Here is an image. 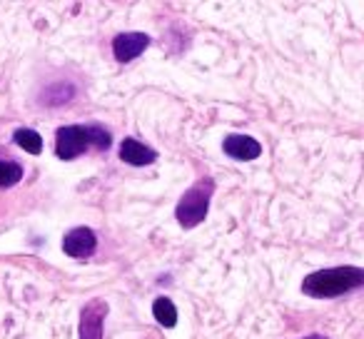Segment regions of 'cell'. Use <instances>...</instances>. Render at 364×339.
<instances>
[{"instance_id":"obj_9","label":"cell","mask_w":364,"mask_h":339,"mask_svg":"<svg viewBox=\"0 0 364 339\" xmlns=\"http://www.w3.org/2000/svg\"><path fill=\"white\" fill-rule=\"evenodd\" d=\"M75 97V85L73 82H53L50 87H46L41 95L43 105H50V107H60L65 102H70Z\"/></svg>"},{"instance_id":"obj_6","label":"cell","mask_w":364,"mask_h":339,"mask_svg":"<svg viewBox=\"0 0 364 339\" xmlns=\"http://www.w3.org/2000/svg\"><path fill=\"white\" fill-rule=\"evenodd\" d=\"M97 247V237L90 227H75L63 237V252L73 259L90 257Z\"/></svg>"},{"instance_id":"obj_1","label":"cell","mask_w":364,"mask_h":339,"mask_svg":"<svg viewBox=\"0 0 364 339\" xmlns=\"http://www.w3.org/2000/svg\"><path fill=\"white\" fill-rule=\"evenodd\" d=\"M364 284V269L352 267V264H342V267H329L309 272L302 279V292L314 299H332L349 294Z\"/></svg>"},{"instance_id":"obj_3","label":"cell","mask_w":364,"mask_h":339,"mask_svg":"<svg viewBox=\"0 0 364 339\" xmlns=\"http://www.w3.org/2000/svg\"><path fill=\"white\" fill-rule=\"evenodd\" d=\"M213 193H215V180L200 178L188 193L182 195L180 203H177V208H175L177 225H180L182 230H193L205 222V217H208V212H210Z\"/></svg>"},{"instance_id":"obj_13","label":"cell","mask_w":364,"mask_h":339,"mask_svg":"<svg viewBox=\"0 0 364 339\" xmlns=\"http://www.w3.org/2000/svg\"><path fill=\"white\" fill-rule=\"evenodd\" d=\"M302 339H329V337H324V334H309V337H302Z\"/></svg>"},{"instance_id":"obj_12","label":"cell","mask_w":364,"mask_h":339,"mask_svg":"<svg viewBox=\"0 0 364 339\" xmlns=\"http://www.w3.org/2000/svg\"><path fill=\"white\" fill-rule=\"evenodd\" d=\"M23 180V167L13 160H0V188H13Z\"/></svg>"},{"instance_id":"obj_7","label":"cell","mask_w":364,"mask_h":339,"mask_svg":"<svg viewBox=\"0 0 364 339\" xmlns=\"http://www.w3.org/2000/svg\"><path fill=\"white\" fill-rule=\"evenodd\" d=\"M223 150L228 157H232V160H240V162H250V160H257L259 155H262V145H259L255 137L250 135H228L223 142Z\"/></svg>"},{"instance_id":"obj_5","label":"cell","mask_w":364,"mask_h":339,"mask_svg":"<svg viewBox=\"0 0 364 339\" xmlns=\"http://www.w3.org/2000/svg\"><path fill=\"white\" fill-rule=\"evenodd\" d=\"M147 45H150V36L140 31L120 33L112 38V53H115L117 63H132L147 50Z\"/></svg>"},{"instance_id":"obj_11","label":"cell","mask_w":364,"mask_h":339,"mask_svg":"<svg viewBox=\"0 0 364 339\" xmlns=\"http://www.w3.org/2000/svg\"><path fill=\"white\" fill-rule=\"evenodd\" d=\"M13 142H16L18 147H23L26 152H31V155H41L43 152L41 132L31 130V127H18V130L13 132Z\"/></svg>"},{"instance_id":"obj_10","label":"cell","mask_w":364,"mask_h":339,"mask_svg":"<svg viewBox=\"0 0 364 339\" xmlns=\"http://www.w3.org/2000/svg\"><path fill=\"white\" fill-rule=\"evenodd\" d=\"M152 314H155L157 324H162L167 329H172L177 324V307L170 297H157L152 302Z\"/></svg>"},{"instance_id":"obj_8","label":"cell","mask_w":364,"mask_h":339,"mask_svg":"<svg viewBox=\"0 0 364 339\" xmlns=\"http://www.w3.org/2000/svg\"><path fill=\"white\" fill-rule=\"evenodd\" d=\"M120 160L125 165H132V167H142V165H152L157 160V152L152 150L150 145L140 140H132V137H125L120 142Z\"/></svg>"},{"instance_id":"obj_4","label":"cell","mask_w":364,"mask_h":339,"mask_svg":"<svg viewBox=\"0 0 364 339\" xmlns=\"http://www.w3.org/2000/svg\"><path fill=\"white\" fill-rule=\"evenodd\" d=\"M107 317V302L100 297L85 302V307L80 309V339H102V322Z\"/></svg>"},{"instance_id":"obj_2","label":"cell","mask_w":364,"mask_h":339,"mask_svg":"<svg viewBox=\"0 0 364 339\" xmlns=\"http://www.w3.org/2000/svg\"><path fill=\"white\" fill-rule=\"evenodd\" d=\"M112 145V135L102 125H63L55 132V152L60 160H75L90 147L107 150Z\"/></svg>"}]
</instances>
